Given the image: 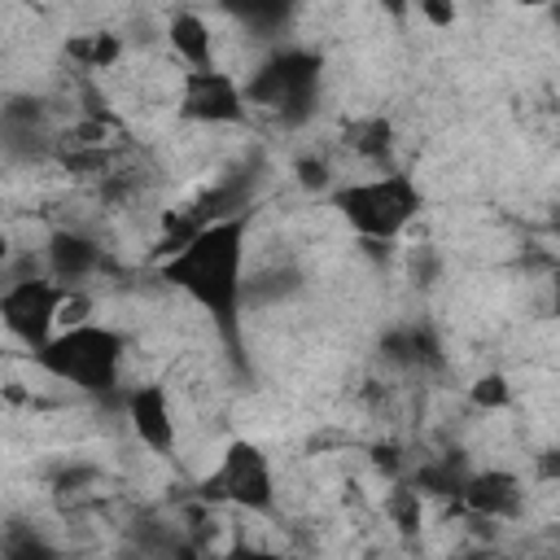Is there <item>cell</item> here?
I'll list each match as a JSON object with an SVG mask.
<instances>
[{
	"label": "cell",
	"instance_id": "obj_1",
	"mask_svg": "<svg viewBox=\"0 0 560 560\" xmlns=\"http://www.w3.org/2000/svg\"><path fill=\"white\" fill-rule=\"evenodd\" d=\"M158 276L197 311H206L228 341H236L241 315L249 306V214H228L197 228L184 245L162 254Z\"/></svg>",
	"mask_w": 560,
	"mask_h": 560
},
{
	"label": "cell",
	"instance_id": "obj_2",
	"mask_svg": "<svg viewBox=\"0 0 560 560\" xmlns=\"http://www.w3.org/2000/svg\"><path fill=\"white\" fill-rule=\"evenodd\" d=\"M328 206L363 245H394L424 214V188L398 166H376L363 179H341Z\"/></svg>",
	"mask_w": 560,
	"mask_h": 560
},
{
	"label": "cell",
	"instance_id": "obj_3",
	"mask_svg": "<svg viewBox=\"0 0 560 560\" xmlns=\"http://www.w3.org/2000/svg\"><path fill=\"white\" fill-rule=\"evenodd\" d=\"M122 359H127L122 332L109 324H96L92 315L79 324H66L48 346H39L31 354V363L44 376H52L57 385H70L74 394H88V398L118 394Z\"/></svg>",
	"mask_w": 560,
	"mask_h": 560
},
{
	"label": "cell",
	"instance_id": "obj_4",
	"mask_svg": "<svg viewBox=\"0 0 560 560\" xmlns=\"http://www.w3.org/2000/svg\"><path fill=\"white\" fill-rule=\"evenodd\" d=\"M319 88H324V61L311 48H298V44L267 52L245 74L249 109L276 118L280 127L311 122L315 118V105H319Z\"/></svg>",
	"mask_w": 560,
	"mask_h": 560
},
{
	"label": "cell",
	"instance_id": "obj_5",
	"mask_svg": "<svg viewBox=\"0 0 560 560\" xmlns=\"http://www.w3.org/2000/svg\"><path fill=\"white\" fill-rule=\"evenodd\" d=\"M201 503H223L249 516H271L276 512V468L267 451L249 438H232L219 451V464L201 477Z\"/></svg>",
	"mask_w": 560,
	"mask_h": 560
},
{
	"label": "cell",
	"instance_id": "obj_6",
	"mask_svg": "<svg viewBox=\"0 0 560 560\" xmlns=\"http://www.w3.org/2000/svg\"><path fill=\"white\" fill-rule=\"evenodd\" d=\"M74 289L57 284L48 271H31V276H9L4 293H0V319L9 328L13 341L26 346V354H35L39 346H48L61 332L66 319V302Z\"/></svg>",
	"mask_w": 560,
	"mask_h": 560
},
{
	"label": "cell",
	"instance_id": "obj_7",
	"mask_svg": "<svg viewBox=\"0 0 560 560\" xmlns=\"http://www.w3.org/2000/svg\"><path fill=\"white\" fill-rule=\"evenodd\" d=\"M175 114L197 127H236L254 109L245 96V79H236L223 66H197V70H179Z\"/></svg>",
	"mask_w": 560,
	"mask_h": 560
},
{
	"label": "cell",
	"instance_id": "obj_8",
	"mask_svg": "<svg viewBox=\"0 0 560 560\" xmlns=\"http://www.w3.org/2000/svg\"><path fill=\"white\" fill-rule=\"evenodd\" d=\"M122 416H127L131 438L149 455H171L179 446V420H175V407H171L166 385H158V381L131 385L122 394Z\"/></svg>",
	"mask_w": 560,
	"mask_h": 560
},
{
	"label": "cell",
	"instance_id": "obj_9",
	"mask_svg": "<svg viewBox=\"0 0 560 560\" xmlns=\"http://www.w3.org/2000/svg\"><path fill=\"white\" fill-rule=\"evenodd\" d=\"M39 262H44V271H48L57 284L83 289L92 276L105 271V245H101L96 236H88L83 228H57V232H48Z\"/></svg>",
	"mask_w": 560,
	"mask_h": 560
},
{
	"label": "cell",
	"instance_id": "obj_10",
	"mask_svg": "<svg viewBox=\"0 0 560 560\" xmlns=\"http://www.w3.org/2000/svg\"><path fill=\"white\" fill-rule=\"evenodd\" d=\"M459 512H468L472 521H516L525 512V481L508 468H472V477L464 481L459 494Z\"/></svg>",
	"mask_w": 560,
	"mask_h": 560
},
{
	"label": "cell",
	"instance_id": "obj_11",
	"mask_svg": "<svg viewBox=\"0 0 560 560\" xmlns=\"http://www.w3.org/2000/svg\"><path fill=\"white\" fill-rule=\"evenodd\" d=\"M166 48L184 61V70L214 66V31L197 9H179L166 22Z\"/></svg>",
	"mask_w": 560,
	"mask_h": 560
},
{
	"label": "cell",
	"instance_id": "obj_12",
	"mask_svg": "<svg viewBox=\"0 0 560 560\" xmlns=\"http://www.w3.org/2000/svg\"><path fill=\"white\" fill-rule=\"evenodd\" d=\"M219 13H228L241 31L258 35V39H271L280 31H289L293 13H298V0H214Z\"/></svg>",
	"mask_w": 560,
	"mask_h": 560
},
{
	"label": "cell",
	"instance_id": "obj_13",
	"mask_svg": "<svg viewBox=\"0 0 560 560\" xmlns=\"http://www.w3.org/2000/svg\"><path fill=\"white\" fill-rule=\"evenodd\" d=\"M346 149L354 158H363L368 166H385L389 162V149H394V127L385 114H368V118H354L346 127Z\"/></svg>",
	"mask_w": 560,
	"mask_h": 560
},
{
	"label": "cell",
	"instance_id": "obj_14",
	"mask_svg": "<svg viewBox=\"0 0 560 560\" xmlns=\"http://www.w3.org/2000/svg\"><path fill=\"white\" fill-rule=\"evenodd\" d=\"M385 521L394 529H402V534H411L424 521V494H420V486L411 477L389 481V490H385Z\"/></svg>",
	"mask_w": 560,
	"mask_h": 560
},
{
	"label": "cell",
	"instance_id": "obj_15",
	"mask_svg": "<svg viewBox=\"0 0 560 560\" xmlns=\"http://www.w3.org/2000/svg\"><path fill=\"white\" fill-rule=\"evenodd\" d=\"M70 52L83 61V70H114L118 57H122V35L96 31V35H88V39H74Z\"/></svg>",
	"mask_w": 560,
	"mask_h": 560
},
{
	"label": "cell",
	"instance_id": "obj_16",
	"mask_svg": "<svg viewBox=\"0 0 560 560\" xmlns=\"http://www.w3.org/2000/svg\"><path fill=\"white\" fill-rule=\"evenodd\" d=\"M468 402L477 411H508L512 407V381L503 372H481L472 385H468Z\"/></svg>",
	"mask_w": 560,
	"mask_h": 560
},
{
	"label": "cell",
	"instance_id": "obj_17",
	"mask_svg": "<svg viewBox=\"0 0 560 560\" xmlns=\"http://www.w3.org/2000/svg\"><path fill=\"white\" fill-rule=\"evenodd\" d=\"M411 9L433 26V31H451L459 22V0H411Z\"/></svg>",
	"mask_w": 560,
	"mask_h": 560
},
{
	"label": "cell",
	"instance_id": "obj_18",
	"mask_svg": "<svg viewBox=\"0 0 560 560\" xmlns=\"http://www.w3.org/2000/svg\"><path fill=\"white\" fill-rule=\"evenodd\" d=\"M542 477H560V438H556V446L547 451V468H542Z\"/></svg>",
	"mask_w": 560,
	"mask_h": 560
},
{
	"label": "cell",
	"instance_id": "obj_19",
	"mask_svg": "<svg viewBox=\"0 0 560 560\" xmlns=\"http://www.w3.org/2000/svg\"><path fill=\"white\" fill-rule=\"evenodd\" d=\"M376 4H381V9H389L394 18H402V13L411 9V0H376Z\"/></svg>",
	"mask_w": 560,
	"mask_h": 560
},
{
	"label": "cell",
	"instance_id": "obj_20",
	"mask_svg": "<svg viewBox=\"0 0 560 560\" xmlns=\"http://www.w3.org/2000/svg\"><path fill=\"white\" fill-rule=\"evenodd\" d=\"M551 311H556V315H560V271H556V276H551Z\"/></svg>",
	"mask_w": 560,
	"mask_h": 560
},
{
	"label": "cell",
	"instance_id": "obj_21",
	"mask_svg": "<svg viewBox=\"0 0 560 560\" xmlns=\"http://www.w3.org/2000/svg\"><path fill=\"white\" fill-rule=\"evenodd\" d=\"M516 4H525V9H547V4H560V0H516Z\"/></svg>",
	"mask_w": 560,
	"mask_h": 560
},
{
	"label": "cell",
	"instance_id": "obj_22",
	"mask_svg": "<svg viewBox=\"0 0 560 560\" xmlns=\"http://www.w3.org/2000/svg\"><path fill=\"white\" fill-rule=\"evenodd\" d=\"M556 236H560V214H556Z\"/></svg>",
	"mask_w": 560,
	"mask_h": 560
}]
</instances>
